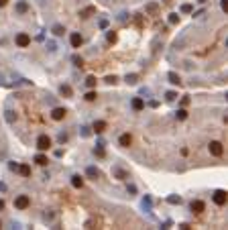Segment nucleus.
<instances>
[{
    "label": "nucleus",
    "mask_w": 228,
    "mask_h": 230,
    "mask_svg": "<svg viewBox=\"0 0 228 230\" xmlns=\"http://www.w3.org/2000/svg\"><path fill=\"white\" fill-rule=\"evenodd\" d=\"M29 206H31V198H29V196H25V194H23V196H19V198L14 199V208H16V210H27Z\"/></svg>",
    "instance_id": "nucleus-1"
},
{
    "label": "nucleus",
    "mask_w": 228,
    "mask_h": 230,
    "mask_svg": "<svg viewBox=\"0 0 228 230\" xmlns=\"http://www.w3.org/2000/svg\"><path fill=\"white\" fill-rule=\"evenodd\" d=\"M51 147V138L47 137V134H41V137L37 138V149L39 151H47Z\"/></svg>",
    "instance_id": "nucleus-2"
},
{
    "label": "nucleus",
    "mask_w": 228,
    "mask_h": 230,
    "mask_svg": "<svg viewBox=\"0 0 228 230\" xmlns=\"http://www.w3.org/2000/svg\"><path fill=\"white\" fill-rule=\"evenodd\" d=\"M208 149H210V153L214 155V157H220L222 153H224V149H222V143H218V141H212L208 145Z\"/></svg>",
    "instance_id": "nucleus-3"
},
{
    "label": "nucleus",
    "mask_w": 228,
    "mask_h": 230,
    "mask_svg": "<svg viewBox=\"0 0 228 230\" xmlns=\"http://www.w3.org/2000/svg\"><path fill=\"white\" fill-rule=\"evenodd\" d=\"M226 192L224 189H216V192H214V204H218V206H224L226 204Z\"/></svg>",
    "instance_id": "nucleus-4"
},
{
    "label": "nucleus",
    "mask_w": 228,
    "mask_h": 230,
    "mask_svg": "<svg viewBox=\"0 0 228 230\" xmlns=\"http://www.w3.org/2000/svg\"><path fill=\"white\" fill-rule=\"evenodd\" d=\"M16 45L19 47H29L31 45V37H29L27 33H19L16 35Z\"/></svg>",
    "instance_id": "nucleus-5"
},
{
    "label": "nucleus",
    "mask_w": 228,
    "mask_h": 230,
    "mask_svg": "<svg viewBox=\"0 0 228 230\" xmlns=\"http://www.w3.org/2000/svg\"><path fill=\"white\" fill-rule=\"evenodd\" d=\"M190 208H192V212H193V214H202V212L206 210V204L202 202V199H193Z\"/></svg>",
    "instance_id": "nucleus-6"
},
{
    "label": "nucleus",
    "mask_w": 228,
    "mask_h": 230,
    "mask_svg": "<svg viewBox=\"0 0 228 230\" xmlns=\"http://www.w3.org/2000/svg\"><path fill=\"white\" fill-rule=\"evenodd\" d=\"M65 114H67L65 108H53V110H51V118H53V120H63V118H65Z\"/></svg>",
    "instance_id": "nucleus-7"
},
{
    "label": "nucleus",
    "mask_w": 228,
    "mask_h": 230,
    "mask_svg": "<svg viewBox=\"0 0 228 230\" xmlns=\"http://www.w3.org/2000/svg\"><path fill=\"white\" fill-rule=\"evenodd\" d=\"M70 43H71V47H74V49H80V45L84 43V39H81V35H80V33H71Z\"/></svg>",
    "instance_id": "nucleus-8"
},
{
    "label": "nucleus",
    "mask_w": 228,
    "mask_h": 230,
    "mask_svg": "<svg viewBox=\"0 0 228 230\" xmlns=\"http://www.w3.org/2000/svg\"><path fill=\"white\" fill-rule=\"evenodd\" d=\"M118 143H120V147H131V143H132V137H131L128 132H124V134H120Z\"/></svg>",
    "instance_id": "nucleus-9"
},
{
    "label": "nucleus",
    "mask_w": 228,
    "mask_h": 230,
    "mask_svg": "<svg viewBox=\"0 0 228 230\" xmlns=\"http://www.w3.org/2000/svg\"><path fill=\"white\" fill-rule=\"evenodd\" d=\"M167 80H169V84H173V86H179L181 84V80H179V76L175 71H169L167 73Z\"/></svg>",
    "instance_id": "nucleus-10"
},
{
    "label": "nucleus",
    "mask_w": 228,
    "mask_h": 230,
    "mask_svg": "<svg viewBox=\"0 0 228 230\" xmlns=\"http://www.w3.org/2000/svg\"><path fill=\"white\" fill-rule=\"evenodd\" d=\"M145 108V102H143V98H132V110H143Z\"/></svg>",
    "instance_id": "nucleus-11"
},
{
    "label": "nucleus",
    "mask_w": 228,
    "mask_h": 230,
    "mask_svg": "<svg viewBox=\"0 0 228 230\" xmlns=\"http://www.w3.org/2000/svg\"><path fill=\"white\" fill-rule=\"evenodd\" d=\"M27 10H29V4L25 2V0H19V2H16V12H19V14H25Z\"/></svg>",
    "instance_id": "nucleus-12"
},
{
    "label": "nucleus",
    "mask_w": 228,
    "mask_h": 230,
    "mask_svg": "<svg viewBox=\"0 0 228 230\" xmlns=\"http://www.w3.org/2000/svg\"><path fill=\"white\" fill-rule=\"evenodd\" d=\"M112 175L118 177V179H128V175H126V173H124L120 167H112Z\"/></svg>",
    "instance_id": "nucleus-13"
},
{
    "label": "nucleus",
    "mask_w": 228,
    "mask_h": 230,
    "mask_svg": "<svg viewBox=\"0 0 228 230\" xmlns=\"http://www.w3.org/2000/svg\"><path fill=\"white\" fill-rule=\"evenodd\" d=\"M94 131H96L98 134L104 132L106 131V122H104V120H96V122H94Z\"/></svg>",
    "instance_id": "nucleus-14"
},
{
    "label": "nucleus",
    "mask_w": 228,
    "mask_h": 230,
    "mask_svg": "<svg viewBox=\"0 0 228 230\" xmlns=\"http://www.w3.org/2000/svg\"><path fill=\"white\" fill-rule=\"evenodd\" d=\"M16 171H19L23 177H29V175H31V167H29V165H19V169H16Z\"/></svg>",
    "instance_id": "nucleus-15"
},
{
    "label": "nucleus",
    "mask_w": 228,
    "mask_h": 230,
    "mask_svg": "<svg viewBox=\"0 0 228 230\" xmlns=\"http://www.w3.org/2000/svg\"><path fill=\"white\" fill-rule=\"evenodd\" d=\"M86 173H88V177H92V179H98V177H100V171H98L96 167H88Z\"/></svg>",
    "instance_id": "nucleus-16"
},
{
    "label": "nucleus",
    "mask_w": 228,
    "mask_h": 230,
    "mask_svg": "<svg viewBox=\"0 0 228 230\" xmlns=\"http://www.w3.org/2000/svg\"><path fill=\"white\" fill-rule=\"evenodd\" d=\"M71 185H74V188H81V185H84V177H81V175H74V177H71Z\"/></svg>",
    "instance_id": "nucleus-17"
},
{
    "label": "nucleus",
    "mask_w": 228,
    "mask_h": 230,
    "mask_svg": "<svg viewBox=\"0 0 228 230\" xmlns=\"http://www.w3.org/2000/svg\"><path fill=\"white\" fill-rule=\"evenodd\" d=\"M35 163H37V165H41V167H45V165L49 163V159H47L45 155H37V157H35Z\"/></svg>",
    "instance_id": "nucleus-18"
},
{
    "label": "nucleus",
    "mask_w": 228,
    "mask_h": 230,
    "mask_svg": "<svg viewBox=\"0 0 228 230\" xmlns=\"http://www.w3.org/2000/svg\"><path fill=\"white\" fill-rule=\"evenodd\" d=\"M51 31H53V35H55V37H61V35L65 33V29H63L61 25H53V29H51Z\"/></svg>",
    "instance_id": "nucleus-19"
},
{
    "label": "nucleus",
    "mask_w": 228,
    "mask_h": 230,
    "mask_svg": "<svg viewBox=\"0 0 228 230\" xmlns=\"http://www.w3.org/2000/svg\"><path fill=\"white\" fill-rule=\"evenodd\" d=\"M124 80H126V84H136V80H139V76H136V73H128V76L124 77Z\"/></svg>",
    "instance_id": "nucleus-20"
},
{
    "label": "nucleus",
    "mask_w": 228,
    "mask_h": 230,
    "mask_svg": "<svg viewBox=\"0 0 228 230\" xmlns=\"http://www.w3.org/2000/svg\"><path fill=\"white\" fill-rule=\"evenodd\" d=\"M61 94H63V96H67V98H70V96H71V88H70L67 84H63V86H61Z\"/></svg>",
    "instance_id": "nucleus-21"
},
{
    "label": "nucleus",
    "mask_w": 228,
    "mask_h": 230,
    "mask_svg": "<svg viewBox=\"0 0 228 230\" xmlns=\"http://www.w3.org/2000/svg\"><path fill=\"white\" fill-rule=\"evenodd\" d=\"M175 116H177L179 120H186V118H187V110H183V108H181V110L175 112Z\"/></svg>",
    "instance_id": "nucleus-22"
},
{
    "label": "nucleus",
    "mask_w": 228,
    "mask_h": 230,
    "mask_svg": "<svg viewBox=\"0 0 228 230\" xmlns=\"http://www.w3.org/2000/svg\"><path fill=\"white\" fill-rule=\"evenodd\" d=\"M86 86H88V88H94V86H96V77H94V76H88V80H86Z\"/></svg>",
    "instance_id": "nucleus-23"
},
{
    "label": "nucleus",
    "mask_w": 228,
    "mask_h": 230,
    "mask_svg": "<svg viewBox=\"0 0 228 230\" xmlns=\"http://www.w3.org/2000/svg\"><path fill=\"white\" fill-rule=\"evenodd\" d=\"M157 8H159V6H157V4H155V2H149L147 6H145V10H147V12H155V10H157Z\"/></svg>",
    "instance_id": "nucleus-24"
},
{
    "label": "nucleus",
    "mask_w": 228,
    "mask_h": 230,
    "mask_svg": "<svg viewBox=\"0 0 228 230\" xmlns=\"http://www.w3.org/2000/svg\"><path fill=\"white\" fill-rule=\"evenodd\" d=\"M169 23H171V25L179 23V14H177V12H173V14H169Z\"/></svg>",
    "instance_id": "nucleus-25"
},
{
    "label": "nucleus",
    "mask_w": 228,
    "mask_h": 230,
    "mask_svg": "<svg viewBox=\"0 0 228 230\" xmlns=\"http://www.w3.org/2000/svg\"><path fill=\"white\" fill-rule=\"evenodd\" d=\"M167 202H169V204H177V206H179V204H181V198H179V196H171Z\"/></svg>",
    "instance_id": "nucleus-26"
},
{
    "label": "nucleus",
    "mask_w": 228,
    "mask_h": 230,
    "mask_svg": "<svg viewBox=\"0 0 228 230\" xmlns=\"http://www.w3.org/2000/svg\"><path fill=\"white\" fill-rule=\"evenodd\" d=\"M94 155H98V157H104V155H106V153H104V149H102V145L94 149Z\"/></svg>",
    "instance_id": "nucleus-27"
},
{
    "label": "nucleus",
    "mask_w": 228,
    "mask_h": 230,
    "mask_svg": "<svg viewBox=\"0 0 228 230\" xmlns=\"http://www.w3.org/2000/svg\"><path fill=\"white\" fill-rule=\"evenodd\" d=\"M6 120H8V122H14V120H16V114L12 116V112H10V110H6Z\"/></svg>",
    "instance_id": "nucleus-28"
},
{
    "label": "nucleus",
    "mask_w": 228,
    "mask_h": 230,
    "mask_svg": "<svg viewBox=\"0 0 228 230\" xmlns=\"http://www.w3.org/2000/svg\"><path fill=\"white\" fill-rule=\"evenodd\" d=\"M86 100H88V102H94V100H96V92H88L86 94Z\"/></svg>",
    "instance_id": "nucleus-29"
},
{
    "label": "nucleus",
    "mask_w": 228,
    "mask_h": 230,
    "mask_svg": "<svg viewBox=\"0 0 228 230\" xmlns=\"http://www.w3.org/2000/svg\"><path fill=\"white\" fill-rule=\"evenodd\" d=\"M92 12H94V8H86V10L81 12L80 16H81V19H88V14H92Z\"/></svg>",
    "instance_id": "nucleus-30"
},
{
    "label": "nucleus",
    "mask_w": 228,
    "mask_h": 230,
    "mask_svg": "<svg viewBox=\"0 0 228 230\" xmlns=\"http://www.w3.org/2000/svg\"><path fill=\"white\" fill-rule=\"evenodd\" d=\"M74 63H75L77 67H81V65H84V59H81V57H77V55H75V57H74Z\"/></svg>",
    "instance_id": "nucleus-31"
},
{
    "label": "nucleus",
    "mask_w": 228,
    "mask_h": 230,
    "mask_svg": "<svg viewBox=\"0 0 228 230\" xmlns=\"http://www.w3.org/2000/svg\"><path fill=\"white\" fill-rule=\"evenodd\" d=\"M8 169H10V171H16V169H19V163L10 161V163H8Z\"/></svg>",
    "instance_id": "nucleus-32"
},
{
    "label": "nucleus",
    "mask_w": 228,
    "mask_h": 230,
    "mask_svg": "<svg viewBox=\"0 0 228 230\" xmlns=\"http://www.w3.org/2000/svg\"><path fill=\"white\" fill-rule=\"evenodd\" d=\"M106 81H108V84H116L118 77H116V76H108V77H106Z\"/></svg>",
    "instance_id": "nucleus-33"
},
{
    "label": "nucleus",
    "mask_w": 228,
    "mask_h": 230,
    "mask_svg": "<svg viewBox=\"0 0 228 230\" xmlns=\"http://www.w3.org/2000/svg\"><path fill=\"white\" fill-rule=\"evenodd\" d=\"M114 41H116V33L110 31V33H108V43H114Z\"/></svg>",
    "instance_id": "nucleus-34"
},
{
    "label": "nucleus",
    "mask_w": 228,
    "mask_h": 230,
    "mask_svg": "<svg viewBox=\"0 0 228 230\" xmlns=\"http://www.w3.org/2000/svg\"><path fill=\"white\" fill-rule=\"evenodd\" d=\"M181 12H192V4H183V6H181Z\"/></svg>",
    "instance_id": "nucleus-35"
},
{
    "label": "nucleus",
    "mask_w": 228,
    "mask_h": 230,
    "mask_svg": "<svg viewBox=\"0 0 228 230\" xmlns=\"http://www.w3.org/2000/svg\"><path fill=\"white\" fill-rule=\"evenodd\" d=\"M165 96H167V100H175V98H177V94H175V92H167Z\"/></svg>",
    "instance_id": "nucleus-36"
},
{
    "label": "nucleus",
    "mask_w": 228,
    "mask_h": 230,
    "mask_svg": "<svg viewBox=\"0 0 228 230\" xmlns=\"http://www.w3.org/2000/svg\"><path fill=\"white\" fill-rule=\"evenodd\" d=\"M220 6H222V10H228V0H222V2H220Z\"/></svg>",
    "instance_id": "nucleus-37"
},
{
    "label": "nucleus",
    "mask_w": 228,
    "mask_h": 230,
    "mask_svg": "<svg viewBox=\"0 0 228 230\" xmlns=\"http://www.w3.org/2000/svg\"><path fill=\"white\" fill-rule=\"evenodd\" d=\"M100 27H102V29H106V27H108V20L102 19V20H100Z\"/></svg>",
    "instance_id": "nucleus-38"
},
{
    "label": "nucleus",
    "mask_w": 228,
    "mask_h": 230,
    "mask_svg": "<svg viewBox=\"0 0 228 230\" xmlns=\"http://www.w3.org/2000/svg\"><path fill=\"white\" fill-rule=\"evenodd\" d=\"M65 141H67V134L61 132V134H59V143H65Z\"/></svg>",
    "instance_id": "nucleus-39"
},
{
    "label": "nucleus",
    "mask_w": 228,
    "mask_h": 230,
    "mask_svg": "<svg viewBox=\"0 0 228 230\" xmlns=\"http://www.w3.org/2000/svg\"><path fill=\"white\" fill-rule=\"evenodd\" d=\"M181 104H183V106H187V104H190V98L183 96V98H181Z\"/></svg>",
    "instance_id": "nucleus-40"
},
{
    "label": "nucleus",
    "mask_w": 228,
    "mask_h": 230,
    "mask_svg": "<svg viewBox=\"0 0 228 230\" xmlns=\"http://www.w3.org/2000/svg\"><path fill=\"white\" fill-rule=\"evenodd\" d=\"M81 134H84V137H90V128L84 126V128H81Z\"/></svg>",
    "instance_id": "nucleus-41"
},
{
    "label": "nucleus",
    "mask_w": 228,
    "mask_h": 230,
    "mask_svg": "<svg viewBox=\"0 0 228 230\" xmlns=\"http://www.w3.org/2000/svg\"><path fill=\"white\" fill-rule=\"evenodd\" d=\"M0 192H6V185L4 183H0Z\"/></svg>",
    "instance_id": "nucleus-42"
},
{
    "label": "nucleus",
    "mask_w": 228,
    "mask_h": 230,
    "mask_svg": "<svg viewBox=\"0 0 228 230\" xmlns=\"http://www.w3.org/2000/svg\"><path fill=\"white\" fill-rule=\"evenodd\" d=\"M8 2V0H0V6H4V4H6Z\"/></svg>",
    "instance_id": "nucleus-43"
},
{
    "label": "nucleus",
    "mask_w": 228,
    "mask_h": 230,
    "mask_svg": "<svg viewBox=\"0 0 228 230\" xmlns=\"http://www.w3.org/2000/svg\"><path fill=\"white\" fill-rule=\"evenodd\" d=\"M2 208H4V202H2V199H0V210H2Z\"/></svg>",
    "instance_id": "nucleus-44"
},
{
    "label": "nucleus",
    "mask_w": 228,
    "mask_h": 230,
    "mask_svg": "<svg viewBox=\"0 0 228 230\" xmlns=\"http://www.w3.org/2000/svg\"><path fill=\"white\" fill-rule=\"evenodd\" d=\"M197 2H206V0H197Z\"/></svg>",
    "instance_id": "nucleus-45"
},
{
    "label": "nucleus",
    "mask_w": 228,
    "mask_h": 230,
    "mask_svg": "<svg viewBox=\"0 0 228 230\" xmlns=\"http://www.w3.org/2000/svg\"><path fill=\"white\" fill-rule=\"evenodd\" d=\"M0 226H2V222H0Z\"/></svg>",
    "instance_id": "nucleus-46"
}]
</instances>
